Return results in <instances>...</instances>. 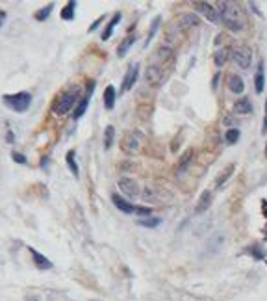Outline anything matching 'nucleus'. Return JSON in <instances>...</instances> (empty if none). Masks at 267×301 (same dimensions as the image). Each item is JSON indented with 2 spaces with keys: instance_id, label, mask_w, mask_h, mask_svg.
I'll return each instance as SVG.
<instances>
[{
  "instance_id": "f257e3e1",
  "label": "nucleus",
  "mask_w": 267,
  "mask_h": 301,
  "mask_svg": "<svg viewBox=\"0 0 267 301\" xmlns=\"http://www.w3.org/2000/svg\"><path fill=\"white\" fill-rule=\"evenodd\" d=\"M219 19L223 21V25L230 32H241L247 25L245 12L236 2H223L221 10H219Z\"/></svg>"
},
{
  "instance_id": "f03ea898",
  "label": "nucleus",
  "mask_w": 267,
  "mask_h": 301,
  "mask_svg": "<svg viewBox=\"0 0 267 301\" xmlns=\"http://www.w3.org/2000/svg\"><path fill=\"white\" fill-rule=\"evenodd\" d=\"M80 95H82V89H80V87H73V89H69V91H63L60 97L56 98L54 105H52V114H54V116H63V114H67V112L76 105V101L82 98Z\"/></svg>"
},
{
  "instance_id": "7ed1b4c3",
  "label": "nucleus",
  "mask_w": 267,
  "mask_h": 301,
  "mask_svg": "<svg viewBox=\"0 0 267 301\" xmlns=\"http://www.w3.org/2000/svg\"><path fill=\"white\" fill-rule=\"evenodd\" d=\"M4 105L10 108V110L17 112V114H23L30 108L32 105V95L28 91H19L15 95H4Z\"/></svg>"
},
{
  "instance_id": "20e7f679",
  "label": "nucleus",
  "mask_w": 267,
  "mask_h": 301,
  "mask_svg": "<svg viewBox=\"0 0 267 301\" xmlns=\"http://www.w3.org/2000/svg\"><path fill=\"white\" fill-rule=\"evenodd\" d=\"M111 201H113V205H115L121 212H124V214H138L141 216V218H149L152 212L149 207H136L134 203H128L126 199H122L119 193H113V195H111Z\"/></svg>"
},
{
  "instance_id": "39448f33",
  "label": "nucleus",
  "mask_w": 267,
  "mask_h": 301,
  "mask_svg": "<svg viewBox=\"0 0 267 301\" xmlns=\"http://www.w3.org/2000/svg\"><path fill=\"white\" fill-rule=\"evenodd\" d=\"M232 58L239 69H249L250 62H252V52L247 47H237L234 52H232Z\"/></svg>"
},
{
  "instance_id": "423d86ee",
  "label": "nucleus",
  "mask_w": 267,
  "mask_h": 301,
  "mask_svg": "<svg viewBox=\"0 0 267 301\" xmlns=\"http://www.w3.org/2000/svg\"><path fill=\"white\" fill-rule=\"evenodd\" d=\"M141 147V134L140 132H128L122 140V151L128 154L138 153Z\"/></svg>"
},
{
  "instance_id": "0eeeda50",
  "label": "nucleus",
  "mask_w": 267,
  "mask_h": 301,
  "mask_svg": "<svg viewBox=\"0 0 267 301\" xmlns=\"http://www.w3.org/2000/svg\"><path fill=\"white\" fill-rule=\"evenodd\" d=\"M138 76H140V63H134V65H130V67H128L126 74H124V78H122L121 93L130 91V89L134 87V84H136Z\"/></svg>"
},
{
  "instance_id": "6e6552de",
  "label": "nucleus",
  "mask_w": 267,
  "mask_h": 301,
  "mask_svg": "<svg viewBox=\"0 0 267 301\" xmlns=\"http://www.w3.org/2000/svg\"><path fill=\"white\" fill-rule=\"evenodd\" d=\"M145 78L152 86H160L162 80H164V67H162V65H156V63L149 65L145 71Z\"/></svg>"
},
{
  "instance_id": "1a4fd4ad",
  "label": "nucleus",
  "mask_w": 267,
  "mask_h": 301,
  "mask_svg": "<svg viewBox=\"0 0 267 301\" xmlns=\"http://www.w3.org/2000/svg\"><path fill=\"white\" fill-rule=\"evenodd\" d=\"M119 190H121L126 197L140 195V184H138L134 178H128V177L119 178Z\"/></svg>"
},
{
  "instance_id": "9d476101",
  "label": "nucleus",
  "mask_w": 267,
  "mask_h": 301,
  "mask_svg": "<svg viewBox=\"0 0 267 301\" xmlns=\"http://www.w3.org/2000/svg\"><path fill=\"white\" fill-rule=\"evenodd\" d=\"M193 6H195V10L202 13L208 21H212V23H219V12L212 6V4H208V2H195Z\"/></svg>"
},
{
  "instance_id": "9b49d317",
  "label": "nucleus",
  "mask_w": 267,
  "mask_h": 301,
  "mask_svg": "<svg viewBox=\"0 0 267 301\" xmlns=\"http://www.w3.org/2000/svg\"><path fill=\"white\" fill-rule=\"evenodd\" d=\"M93 89H95V82H91V86H89V91H87V95L85 97L80 98L78 106L74 108V114H73V119H80V117L84 116L85 110H87V106H89V101H91V93Z\"/></svg>"
},
{
  "instance_id": "f8f14e48",
  "label": "nucleus",
  "mask_w": 267,
  "mask_h": 301,
  "mask_svg": "<svg viewBox=\"0 0 267 301\" xmlns=\"http://www.w3.org/2000/svg\"><path fill=\"white\" fill-rule=\"evenodd\" d=\"M30 255L32 258H34V264H36L39 270H50V268H52V262H50L49 258L45 257V255H41L39 251H36L34 247H30Z\"/></svg>"
},
{
  "instance_id": "ddd939ff",
  "label": "nucleus",
  "mask_w": 267,
  "mask_h": 301,
  "mask_svg": "<svg viewBox=\"0 0 267 301\" xmlns=\"http://www.w3.org/2000/svg\"><path fill=\"white\" fill-rule=\"evenodd\" d=\"M254 87H256V93H261L263 91V87H265V71H263V60L258 62V69H256V74H254Z\"/></svg>"
},
{
  "instance_id": "4468645a",
  "label": "nucleus",
  "mask_w": 267,
  "mask_h": 301,
  "mask_svg": "<svg viewBox=\"0 0 267 301\" xmlns=\"http://www.w3.org/2000/svg\"><path fill=\"white\" fill-rule=\"evenodd\" d=\"M197 25H199V17L193 15V13H184V15H180V19H178V28H180V30H188V28L197 26Z\"/></svg>"
},
{
  "instance_id": "2eb2a0df",
  "label": "nucleus",
  "mask_w": 267,
  "mask_h": 301,
  "mask_svg": "<svg viewBox=\"0 0 267 301\" xmlns=\"http://www.w3.org/2000/svg\"><path fill=\"white\" fill-rule=\"evenodd\" d=\"M228 89L232 93H236V95H241L245 91V82H243L241 76H237V74H230L228 76Z\"/></svg>"
},
{
  "instance_id": "dca6fc26",
  "label": "nucleus",
  "mask_w": 267,
  "mask_h": 301,
  "mask_svg": "<svg viewBox=\"0 0 267 301\" xmlns=\"http://www.w3.org/2000/svg\"><path fill=\"white\" fill-rule=\"evenodd\" d=\"M250 112H252V103L247 97L239 98L236 105H234V114H237V116H247Z\"/></svg>"
},
{
  "instance_id": "f3484780",
  "label": "nucleus",
  "mask_w": 267,
  "mask_h": 301,
  "mask_svg": "<svg viewBox=\"0 0 267 301\" xmlns=\"http://www.w3.org/2000/svg\"><path fill=\"white\" fill-rule=\"evenodd\" d=\"M121 19H122V15L121 13H113V17H111V21L108 23V26H106V30L102 32V39L104 41H108L109 37L113 36V30H115V26L121 23Z\"/></svg>"
},
{
  "instance_id": "a211bd4d",
  "label": "nucleus",
  "mask_w": 267,
  "mask_h": 301,
  "mask_svg": "<svg viewBox=\"0 0 267 301\" xmlns=\"http://www.w3.org/2000/svg\"><path fill=\"white\" fill-rule=\"evenodd\" d=\"M115 106V87L108 86L104 89V108L106 110H113Z\"/></svg>"
},
{
  "instance_id": "6ab92c4d",
  "label": "nucleus",
  "mask_w": 267,
  "mask_h": 301,
  "mask_svg": "<svg viewBox=\"0 0 267 301\" xmlns=\"http://www.w3.org/2000/svg\"><path fill=\"white\" fill-rule=\"evenodd\" d=\"M210 203H212V193H210V191H202V195H200V199H199V205H197V209H195V214L206 212Z\"/></svg>"
},
{
  "instance_id": "aec40b11",
  "label": "nucleus",
  "mask_w": 267,
  "mask_h": 301,
  "mask_svg": "<svg viewBox=\"0 0 267 301\" xmlns=\"http://www.w3.org/2000/svg\"><path fill=\"white\" fill-rule=\"evenodd\" d=\"M134 43H136V36L124 37V39H122V43L117 47V56H119V58H124V56H126V52L130 50V47H132Z\"/></svg>"
},
{
  "instance_id": "412c9836",
  "label": "nucleus",
  "mask_w": 267,
  "mask_h": 301,
  "mask_svg": "<svg viewBox=\"0 0 267 301\" xmlns=\"http://www.w3.org/2000/svg\"><path fill=\"white\" fill-rule=\"evenodd\" d=\"M113 138H115V129H113L111 125H108L106 130H104V149H106V151L111 149V145H113Z\"/></svg>"
},
{
  "instance_id": "4be33fe9",
  "label": "nucleus",
  "mask_w": 267,
  "mask_h": 301,
  "mask_svg": "<svg viewBox=\"0 0 267 301\" xmlns=\"http://www.w3.org/2000/svg\"><path fill=\"white\" fill-rule=\"evenodd\" d=\"M141 227H149V229H156L162 225V218H140L138 220Z\"/></svg>"
},
{
  "instance_id": "5701e85b",
  "label": "nucleus",
  "mask_w": 267,
  "mask_h": 301,
  "mask_svg": "<svg viewBox=\"0 0 267 301\" xmlns=\"http://www.w3.org/2000/svg\"><path fill=\"white\" fill-rule=\"evenodd\" d=\"M74 12H76V2H69V4L61 10V19H63V21H73Z\"/></svg>"
},
{
  "instance_id": "b1692460",
  "label": "nucleus",
  "mask_w": 267,
  "mask_h": 301,
  "mask_svg": "<svg viewBox=\"0 0 267 301\" xmlns=\"http://www.w3.org/2000/svg\"><path fill=\"white\" fill-rule=\"evenodd\" d=\"M74 151H69L67 153V166H69V169H71V173H73L74 177H78V173H80V169H78V164H76V160H74Z\"/></svg>"
},
{
  "instance_id": "393cba45",
  "label": "nucleus",
  "mask_w": 267,
  "mask_h": 301,
  "mask_svg": "<svg viewBox=\"0 0 267 301\" xmlns=\"http://www.w3.org/2000/svg\"><path fill=\"white\" fill-rule=\"evenodd\" d=\"M226 60H228V50L223 49V50H217L215 52V56H213V62H215V65L217 67H223L226 63Z\"/></svg>"
},
{
  "instance_id": "a878e982",
  "label": "nucleus",
  "mask_w": 267,
  "mask_h": 301,
  "mask_svg": "<svg viewBox=\"0 0 267 301\" xmlns=\"http://www.w3.org/2000/svg\"><path fill=\"white\" fill-rule=\"evenodd\" d=\"M239 136H241V132H239V130L237 129H228L225 132V140H226V143H236L237 140H239Z\"/></svg>"
},
{
  "instance_id": "bb28decb",
  "label": "nucleus",
  "mask_w": 267,
  "mask_h": 301,
  "mask_svg": "<svg viewBox=\"0 0 267 301\" xmlns=\"http://www.w3.org/2000/svg\"><path fill=\"white\" fill-rule=\"evenodd\" d=\"M52 10H54V4H49L47 8L39 10V12L36 13V21H47V19L50 17V13H52Z\"/></svg>"
},
{
  "instance_id": "cd10ccee",
  "label": "nucleus",
  "mask_w": 267,
  "mask_h": 301,
  "mask_svg": "<svg viewBox=\"0 0 267 301\" xmlns=\"http://www.w3.org/2000/svg\"><path fill=\"white\" fill-rule=\"evenodd\" d=\"M156 54H158V56H156V60H158V62H167V60L171 58V54H173V52H171L169 47H160Z\"/></svg>"
},
{
  "instance_id": "c85d7f7f",
  "label": "nucleus",
  "mask_w": 267,
  "mask_h": 301,
  "mask_svg": "<svg viewBox=\"0 0 267 301\" xmlns=\"http://www.w3.org/2000/svg\"><path fill=\"white\" fill-rule=\"evenodd\" d=\"M160 21H162V17H156V19H154V21H152V28H151V34H149V37H147L145 47H149V43H151V39H152V37H154V34H156V32H158Z\"/></svg>"
},
{
  "instance_id": "c756f323",
  "label": "nucleus",
  "mask_w": 267,
  "mask_h": 301,
  "mask_svg": "<svg viewBox=\"0 0 267 301\" xmlns=\"http://www.w3.org/2000/svg\"><path fill=\"white\" fill-rule=\"evenodd\" d=\"M249 253H250V255H252L254 258H258V260H261V258L265 257V251H263V249H261L260 246H252V247L249 249Z\"/></svg>"
},
{
  "instance_id": "7c9ffc66",
  "label": "nucleus",
  "mask_w": 267,
  "mask_h": 301,
  "mask_svg": "<svg viewBox=\"0 0 267 301\" xmlns=\"http://www.w3.org/2000/svg\"><path fill=\"white\" fill-rule=\"evenodd\" d=\"M232 171H234V166H228V169H226V171H225V175H223V177H219V178H217V182H215V184H217V188H221V184H223V182H226V178L230 177Z\"/></svg>"
},
{
  "instance_id": "2f4dec72",
  "label": "nucleus",
  "mask_w": 267,
  "mask_h": 301,
  "mask_svg": "<svg viewBox=\"0 0 267 301\" xmlns=\"http://www.w3.org/2000/svg\"><path fill=\"white\" fill-rule=\"evenodd\" d=\"M12 158L17 162V164H21V166H26L28 164V160H26L25 154H21V153H12Z\"/></svg>"
},
{
  "instance_id": "473e14b6",
  "label": "nucleus",
  "mask_w": 267,
  "mask_h": 301,
  "mask_svg": "<svg viewBox=\"0 0 267 301\" xmlns=\"http://www.w3.org/2000/svg\"><path fill=\"white\" fill-rule=\"evenodd\" d=\"M261 134H267V101H265V116H263V123H261Z\"/></svg>"
},
{
  "instance_id": "72a5a7b5",
  "label": "nucleus",
  "mask_w": 267,
  "mask_h": 301,
  "mask_svg": "<svg viewBox=\"0 0 267 301\" xmlns=\"http://www.w3.org/2000/svg\"><path fill=\"white\" fill-rule=\"evenodd\" d=\"M100 23H102V17H100V19H97V21H95V23H93V25H91V28H89V32H95V30H97V28H98V25H100Z\"/></svg>"
},
{
  "instance_id": "f704fd0d",
  "label": "nucleus",
  "mask_w": 267,
  "mask_h": 301,
  "mask_svg": "<svg viewBox=\"0 0 267 301\" xmlns=\"http://www.w3.org/2000/svg\"><path fill=\"white\" fill-rule=\"evenodd\" d=\"M217 82H219V73L215 74V76H213V84H212L213 89H217Z\"/></svg>"
},
{
  "instance_id": "c9c22d12",
  "label": "nucleus",
  "mask_w": 267,
  "mask_h": 301,
  "mask_svg": "<svg viewBox=\"0 0 267 301\" xmlns=\"http://www.w3.org/2000/svg\"><path fill=\"white\" fill-rule=\"evenodd\" d=\"M4 21H6V12H0V26L4 25Z\"/></svg>"
},
{
  "instance_id": "e433bc0d",
  "label": "nucleus",
  "mask_w": 267,
  "mask_h": 301,
  "mask_svg": "<svg viewBox=\"0 0 267 301\" xmlns=\"http://www.w3.org/2000/svg\"><path fill=\"white\" fill-rule=\"evenodd\" d=\"M41 167H49V160L43 158V160H41Z\"/></svg>"
},
{
  "instance_id": "4c0bfd02",
  "label": "nucleus",
  "mask_w": 267,
  "mask_h": 301,
  "mask_svg": "<svg viewBox=\"0 0 267 301\" xmlns=\"http://www.w3.org/2000/svg\"><path fill=\"white\" fill-rule=\"evenodd\" d=\"M28 301H39V299H37V297H32V299H28Z\"/></svg>"
},
{
  "instance_id": "58836bf2",
  "label": "nucleus",
  "mask_w": 267,
  "mask_h": 301,
  "mask_svg": "<svg viewBox=\"0 0 267 301\" xmlns=\"http://www.w3.org/2000/svg\"><path fill=\"white\" fill-rule=\"evenodd\" d=\"M265 158H267V143H265Z\"/></svg>"
},
{
  "instance_id": "ea45409f",
  "label": "nucleus",
  "mask_w": 267,
  "mask_h": 301,
  "mask_svg": "<svg viewBox=\"0 0 267 301\" xmlns=\"http://www.w3.org/2000/svg\"><path fill=\"white\" fill-rule=\"evenodd\" d=\"M93 301H97V299H93Z\"/></svg>"
}]
</instances>
